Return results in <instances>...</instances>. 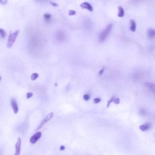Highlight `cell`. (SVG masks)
Returning a JSON list of instances; mask_svg holds the SVG:
<instances>
[{
  "label": "cell",
  "instance_id": "obj_1",
  "mask_svg": "<svg viewBox=\"0 0 155 155\" xmlns=\"http://www.w3.org/2000/svg\"><path fill=\"white\" fill-rule=\"evenodd\" d=\"M112 29H113L112 24H109L105 27V28L100 33V34L99 35L98 40L99 43H102L105 41L107 38L110 35V33L112 30Z\"/></svg>",
  "mask_w": 155,
  "mask_h": 155
},
{
  "label": "cell",
  "instance_id": "obj_2",
  "mask_svg": "<svg viewBox=\"0 0 155 155\" xmlns=\"http://www.w3.org/2000/svg\"><path fill=\"white\" fill-rule=\"evenodd\" d=\"M19 30H15L14 32L10 33V34L8 37V43H7V47H8V48L10 49L11 48H12V46L16 41L17 37L19 35Z\"/></svg>",
  "mask_w": 155,
  "mask_h": 155
},
{
  "label": "cell",
  "instance_id": "obj_3",
  "mask_svg": "<svg viewBox=\"0 0 155 155\" xmlns=\"http://www.w3.org/2000/svg\"><path fill=\"white\" fill-rule=\"evenodd\" d=\"M40 44H41V40H40V38L35 35L30 39L29 45L30 46V48L31 49L33 48L36 49L38 48V47L39 45Z\"/></svg>",
  "mask_w": 155,
  "mask_h": 155
},
{
  "label": "cell",
  "instance_id": "obj_4",
  "mask_svg": "<svg viewBox=\"0 0 155 155\" xmlns=\"http://www.w3.org/2000/svg\"><path fill=\"white\" fill-rule=\"evenodd\" d=\"M53 112H50L49 113L48 115H47L43 120L41 123H39V124L38 125V126L37 127V128L36 129V130H39V129H41V128L44 126V124H45L46 123H48L49 121H50L53 117Z\"/></svg>",
  "mask_w": 155,
  "mask_h": 155
},
{
  "label": "cell",
  "instance_id": "obj_5",
  "mask_svg": "<svg viewBox=\"0 0 155 155\" xmlns=\"http://www.w3.org/2000/svg\"><path fill=\"white\" fill-rule=\"evenodd\" d=\"M55 38L58 42H63L66 38V33L63 30H59L55 33Z\"/></svg>",
  "mask_w": 155,
  "mask_h": 155
},
{
  "label": "cell",
  "instance_id": "obj_6",
  "mask_svg": "<svg viewBox=\"0 0 155 155\" xmlns=\"http://www.w3.org/2000/svg\"><path fill=\"white\" fill-rule=\"evenodd\" d=\"M42 136V133L41 132H37L33 136H32L29 139V142L31 144H35L38 142V141Z\"/></svg>",
  "mask_w": 155,
  "mask_h": 155
},
{
  "label": "cell",
  "instance_id": "obj_7",
  "mask_svg": "<svg viewBox=\"0 0 155 155\" xmlns=\"http://www.w3.org/2000/svg\"><path fill=\"white\" fill-rule=\"evenodd\" d=\"M10 104H11V107L12 108L13 112H14L15 114H17L19 111V108H18V103L17 102V101L14 98L11 99Z\"/></svg>",
  "mask_w": 155,
  "mask_h": 155
},
{
  "label": "cell",
  "instance_id": "obj_8",
  "mask_svg": "<svg viewBox=\"0 0 155 155\" xmlns=\"http://www.w3.org/2000/svg\"><path fill=\"white\" fill-rule=\"evenodd\" d=\"M80 7L83 9H85L90 12L93 11V8L92 4L88 2H84L80 4Z\"/></svg>",
  "mask_w": 155,
  "mask_h": 155
},
{
  "label": "cell",
  "instance_id": "obj_9",
  "mask_svg": "<svg viewBox=\"0 0 155 155\" xmlns=\"http://www.w3.org/2000/svg\"><path fill=\"white\" fill-rule=\"evenodd\" d=\"M21 148V139L20 138H18L17 143L15 144V153L14 155H20Z\"/></svg>",
  "mask_w": 155,
  "mask_h": 155
},
{
  "label": "cell",
  "instance_id": "obj_10",
  "mask_svg": "<svg viewBox=\"0 0 155 155\" xmlns=\"http://www.w3.org/2000/svg\"><path fill=\"white\" fill-rule=\"evenodd\" d=\"M147 36L149 39H153L155 38V29L149 28L147 30Z\"/></svg>",
  "mask_w": 155,
  "mask_h": 155
},
{
  "label": "cell",
  "instance_id": "obj_11",
  "mask_svg": "<svg viewBox=\"0 0 155 155\" xmlns=\"http://www.w3.org/2000/svg\"><path fill=\"white\" fill-rule=\"evenodd\" d=\"M151 128V123H146L139 126V129L143 132H146L149 130Z\"/></svg>",
  "mask_w": 155,
  "mask_h": 155
},
{
  "label": "cell",
  "instance_id": "obj_12",
  "mask_svg": "<svg viewBox=\"0 0 155 155\" xmlns=\"http://www.w3.org/2000/svg\"><path fill=\"white\" fill-rule=\"evenodd\" d=\"M145 85L149 89V90H150L154 95H155V84L150 82H147L145 83Z\"/></svg>",
  "mask_w": 155,
  "mask_h": 155
},
{
  "label": "cell",
  "instance_id": "obj_13",
  "mask_svg": "<svg viewBox=\"0 0 155 155\" xmlns=\"http://www.w3.org/2000/svg\"><path fill=\"white\" fill-rule=\"evenodd\" d=\"M137 25L136 21L134 19H131L130 21V29L132 32H136Z\"/></svg>",
  "mask_w": 155,
  "mask_h": 155
},
{
  "label": "cell",
  "instance_id": "obj_14",
  "mask_svg": "<svg viewBox=\"0 0 155 155\" xmlns=\"http://www.w3.org/2000/svg\"><path fill=\"white\" fill-rule=\"evenodd\" d=\"M118 17L119 18H123V17H124V15H125V11H124V9H123V7L118 6Z\"/></svg>",
  "mask_w": 155,
  "mask_h": 155
},
{
  "label": "cell",
  "instance_id": "obj_15",
  "mask_svg": "<svg viewBox=\"0 0 155 155\" xmlns=\"http://www.w3.org/2000/svg\"><path fill=\"white\" fill-rule=\"evenodd\" d=\"M44 21L46 23H50L51 21V19H52V15L51 14L49 13H44Z\"/></svg>",
  "mask_w": 155,
  "mask_h": 155
},
{
  "label": "cell",
  "instance_id": "obj_16",
  "mask_svg": "<svg viewBox=\"0 0 155 155\" xmlns=\"http://www.w3.org/2000/svg\"><path fill=\"white\" fill-rule=\"evenodd\" d=\"M91 22V21H90V20H86V21L84 22L85 23H84V25H85V28L86 29H88V30H89L90 29H91L92 28H91V26L92 25V23H90Z\"/></svg>",
  "mask_w": 155,
  "mask_h": 155
},
{
  "label": "cell",
  "instance_id": "obj_17",
  "mask_svg": "<svg viewBox=\"0 0 155 155\" xmlns=\"http://www.w3.org/2000/svg\"><path fill=\"white\" fill-rule=\"evenodd\" d=\"M0 37H1L2 39H4L6 37V31L1 28H0Z\"/></svg>",
  "mask_w": 155,
  "mask_h": 155
},
{
  "label": "cell",
  "instance_id": "obj_18",
  "mask_svg": "<svg viewBox=\"0 0 155 155\" xmlns=\"http://www.w3.org/2000/svg\"><path fill=\"white\" fill-rule=\"evenodd\" d=\"M39 77V74L37 73H33L32 74V75L30 76V78H31V80L32 81H35Z\"/></svg>",
  "mask_w": 155,
  "mask_h": 155
},
{
  "label": "cell",
  "instance_id": "obj_19",
  "mask_svg": "<svg viewBox=\"0 0 155 155\" xmlns=\"http://www.w3.org/2000/svg\"><path fill=\"white\" fill-rule=\"evenodd\" d=\"M116 97V96H112L109 101H108L107 104V107L109 108V107H110V105L112 103H113V101H114V99H115Z\"/></svg>",
  "mask_w": 155,
  "mask_h": 155
},
{
  "label": "cell",
  "instance_id": "obj_20",
  "mask_svg": "<svg viewBox=\"0 0 155 155\" xmlns=\"http://www.w3.org/2000/svg\"><path fill=\"white\" fill-rule=\"evenodd\" d=\"M83 99L85 101H88L90 99V95L89 94H85L83 96Z\"/></svg>",
  "mask_w": 155,
  "mask_h": 155
},
{
  "label": "cell",
  "instance_id": "obj_21",
  "mask_svg": "<svg viewBox=\"0 0 155 155\" xmlns=\"http://www.w3.org/2000/svg\"><path fill=\"white\" fill-rule=\"evenodd\" d=\"M76 14V12L74 10H69V15L70 16H74Z\"/></svg>",
  "mask_w": 155,
  "mask_h": 155
},
{
  "label": "cell",
  "instance_id": "obj_22",
  "mask_svg": "<svg viewBox=\"0 0 155 155\" xmlns=\"http://www.w3.org/2000/svg\"><path fill=\"white\" fill-rule=\"evenodd\" d=\"M101 101V99L100 98H96L93 99V103L96 104L99 103Z\"/></svg>",
  "mask_w": 155,
  "mask_h": 155
},
{
  "label": "cell",
  "instance_id": "obj_23",
  "mask_svg": "<svg viewBox=\"0 0 155 155\" xmlns=\"http://www.w3.org/2000/svg\"><path fill=\"white\" fill-rule=\"evenodd\" d=\"M35 1L37 3H45L49 1V0H35Z\"/></svg>",
  "mask_w": 155,
  "mask_h": 155
},
{
  "label": "cell",
  "instance_id": "obj_24",
  "mask_svg": "<svg viewBox=\"0 0 155 155\" xmlns=\"http://www.w3.org/2000/svg\"><path fill=\"white\" fill-rule=\"evenodd\" d=\"M113 103L116 104V105L119 104V103H120V98H118V97H116L115 99H114V101H113Z\"/></svg>",
  "mask_w": 155,
  "mask_h": 155
},
{
  "label": "cell",
  "instance_id": "obj_25",
  "mask_svg": "<svg viewBox=\"0 0 155 155\" xmlns=\"http://www.w3.org/2000/svg\"><path fill=\"white\" fill-rule=\"evenodd\" d=\"M139 113H140V114L142 116H145L146 115V113H147V112L145 109H141L140 111H139Z\"/></svg>",
  "mask_w": 155,
  "mask_h": 155
},
{
  "label": "cell",
  "instance_id": "obj_26",
  "mask_svg": "<svg viewBox=\"0 0 155 155\" xmlns=\"http://www.w3.org/2000/svg\"><path fill=\"white\" fill-rule=\"evenodd\" d=\"M32 96H33V93L32 92H28V93H27V95H26L27 99H30Z\"/></svg>",
  "mask_w": 155,
  "mask_h": 155
},
{
  "label": "cell",
  "instance_id": "obj_27",
  "mask_svg": "<svg viewBox=\"0 0 155 155\" xmlns=\"http://www.w3.org/2000/svg\"><path fill=\"white\" fill-rule=\"evenodd\" d=\"M104 71H105V68H104V67H103V68H102L101 69V70H99V73H98V75H99V76H102V75H103V73H104Z\"/></svg>",
  "mask_w": 155,
  "mask_h": 155
},
{
  "label": "cell",
  "instance_id": "obj_28",
  "mask_svg": "<svg viewBox=\"0 0 155 155\" xmlns=\"http://www.w3.org/2000/svg\"><path fill=\"white\" fill-rule=\"evenodd\" d=\"M8 0H0V4L2 5H6L8 4Z\"/></svg>",
  "mask_w": 155,
  "mask_h": 155
},
{
  "label": "cell",
  "instance_id": "obj_29",
  "mask_svg": "<svg viewBox=\"0 0 155 155\" xmlns=\"http://www.w3.org/2000/svg\"><path fill=\"white\" fill-rule=\"evenodd\" d=\"M50 4L53 7H58V4L57 3H54V2H50Z\"/></svg>",
  "mask_w": 155,
  "mask_h": 155
},
{
  "label": "cell",
  "instance_id": "obj_30",
  "mask_svg": "<svg viewBox=\"0 0 155 155\" xmlns=\"http://www.w3.org/2000/svg\"><path fill=\"white\" fill-rule=\"evenodd\" d=\"M60 149L61 151H63V150H64L65 149V147L64 145H61V146L60 147V149Z\"/></svg>",
  "mask_w": 155,
  "mask_h": 155
},
{
  "label": "cell",
  "instance_id": "obj_31",
  "mask_svg": "<svg viewBox=\"0 0 155 155\" xmlns=\"http://www.w3.org/2000/svg\"><path fill=\"white\" fill-rule=\"evenodd\" d=\"M1 79H2V78H1V75H0V81H1Z\"/></svg>",
  "mask_w": 155,
  "mask_h": 155
}]
</instances>
